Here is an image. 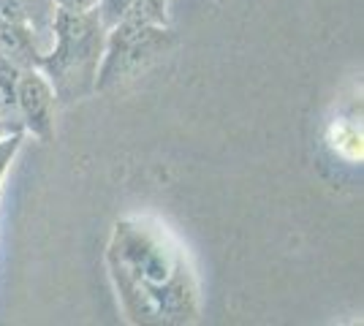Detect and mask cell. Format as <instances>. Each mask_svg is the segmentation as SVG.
Wrapping results in <instances>:
<instances>
[{
	"mask_svg": "<svg viewBox=\"0 0 364 326\" xmlns=\"http://www.w3.org/2000/svg\"><path fill=\"white\" fill-rule=\"evenodd\" d=\"M55 6L60 11H74V14H82V11H92L98 6V0H55Z\"/></svg>",
	"mask_w": 364,
	"mask_h": 326,
	"instance_id": "obj_8",
	"label": "cell"
},
{
	"mask_svg": "<svg viewBox=\"0 0 364 326\" xmlns=\"http://www.w3.org/2000/svg\"><path fill=\"white\" fill-rule=\"evenodd\" d=\"M9 134H19V131H11V128H9L6 123H0V139H6Z\"/></svg>",
	"mask_w": 364,
	"mask_h": 326,
	"instance_id": "obj_9",
	"label": "cell"
},
{
	"mask_svg": "<svg viewBox=\"0 0 364 326\" xmlns=\"http://www.w3.org/2000/svg\"><path fill=\"white\" fill-rule=\"evenodd\" d=\"M55 90L41 68H19L16 77V114L25 136L49 141L55 134Z\"/></svg>",
	"mask_w": 364,
	"mask_h": 326,
	"instance_id": "obj_4",
	"label": "cell"
},
{
	"mask_svg": "<svg viewBox=\"0 0 364 326\" xmlns=\"http://www.w3.org/2000/svg\"><path fill=\"white\" fill-rule=\"evenodd\" d=\"M107 47V28L95 11H60L55 16V44L38 68L49 79L55 101L71 107L95 93V79Z\"/></svg>",
	"mask_w": 364,
	"mask_h": 326,
	"instance_id": "obj_2",
	"label": "cell"
},
{
	"mask_svg": "<svg viewBox=\"0 0 364 326\" xmlns=\"http://www.w3.org/2000/svg\"><path fill=\"white\" fill-rule=\"evenodd\" d=\"M122 313L134 324H193L201 315L196 275L180 239L152 217H122L107 245Z\"/></svg>",
	"mask_w": 364,
	"mask_h": 326,
	"instance_id": "obj_1",
	"label": "cell"
},
{
	"mask_svg": "<svg viewBox=\"0 0 364 326\" xmlns=\"http://www.w3.org/2000/svg\"><path fill=\"white\" fill-rule=\"evenodd\" d=\"M3 60H6V58H3V52H0V63H3ZM9 63H11V60H9Z\"/></svg>",
	"mask_w": 364,
	"mask_h": 326,
	"instance_id": "obj_10",
	"label": "cell"
},
{
	"mask_svg": "<svg viewBox=\"0 0 364 326\" xmlns=\"http://www.w3.org/2000/svg\"><path fill=\"white\" fill-rule=\"evenodd\" d=\"M168 0H98L92 9L104 28H114L122 22H147V25H168Z\"/></svg>",
	"mask_w": 364,
	"mask_h": 326,
	"instance_id": "obj_6",
	"label": "cell"
},
{
	"mask_svg": "<svg viewBox=\"0 0 364 326\" xmlns=\"http://www.w3.org/2000/svg\"><path fill=\"white\" fill-rule=\"evenodd\" d=\"M25 141V134H9L6 139H0V185H3V177L11 166V161L16 158L19 147Z\"/></svg>",
	"mask_w": 364,
	"mask_h": 326,
	"instance_id": "obj_7",
	"label": "cell"
},
{
	"mask_svg": "<svg viewBox=\"0 0 364 326\" xmlns=\"http://www.w3.org/2000/svg\"><path fill=\"white\" fill-rule=\"evenodd\" d=\"M174 44L168 25H147V22H122L107 31V47L95 79V93L117 87L125 79L136 77L150 63L166 55Z\"/></svg>",
	"mask_w": 364,
	"mask_h": 326,
	"instance_id": "obj_3",
	"label": "cell"
},
{
	"mask_svg": "<svg viewBox=\"0 0 364 326\" xmlns=\"http://www.w3.org/2000/svg\"><path fill=\"white\" fill-rule=\"evenodd\" d=\"M55 0H0V19L31 31L44 55L55 44Z\"/></svg>",
	"mask_w": 364,
	"mask_h": 326,
	"instance_id": "obj_5",
	"label": "cell"
}]
</instances>
